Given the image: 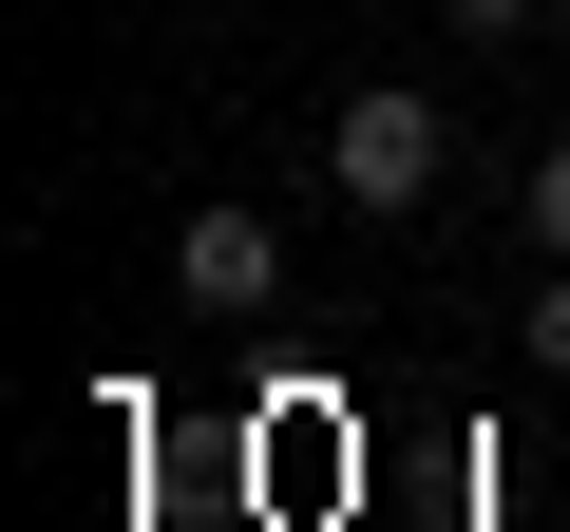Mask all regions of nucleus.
<instances>
[{"mask_svg":"<svg viewBox=\"0 0 570 532\" xmlns=\"http://www.w3.org/2000/svg\"><path fill=\"white\" fill-rule=\"evenodd\" d=\"M438 171H456V115H438L419 77H362V96L324 115V190H343L362 228H419V209H438Z\"/></svg>","mask_w":570,"mask_h":532,"instance_id":"1","label":"nucleus"},{"mask_svg":"<svg viewBox=\"0 0 570 532\" xmlns=\"http://www.w3.org/2000/svg\"><path fill=\"white\" fill-rule=\"evenodd\" d=\"M171 305L190 324H266L285 305V209H190L171 228Z\"/></svg>","mask_w":570,"mask_h":532,"instance_id":"2","label":"nucleus"},{"mask_svg":"<svg viewBox=\"0 0 570 532\" xmlns=\"http://www.w3.org/2000/svg\"><path fill=\"white\" fill-rule=\"evenodd\" d=\"M513 228H532V247H551V266H570V134H551V152H532V171H513Z\"/></svg>","mask_w":570,"mask_h":532,"instance_id":"3","label":"nucleus"},{"mask_svg":"<svg viewBox=\"0 0 570 532\" xmlns=\"http://www.w3.org/2000/svg\"><path fill=\"white\" fill-rule=\"evenodd\" d=\"M438 39H475V58L494 39H551V0H438Z\"/></svg>","mask_w":570,"mask_h":532,"instance_id":"4","label":"nucleus"},{"mask_svg":"<svg viewBox=\"0 0 570 532\" xmlns=\"http://www.w3.org/2000/svg\"><path fill=\"white\" fill-rule=\"evenodd\" d=\"M532 362H570V266H551V286H532Z\"/></svg>","mask_w":570,"mask_h":532,"instance_id":"5","label":"nucleus"},{"mask_svg":"<svg viewBox=\"0 0 570 532\" xmlns=\"http://www.w3.org/2000/svg\"><path fill=\"white\" fill-rule=\"evenodd\" d=\"M551 39H570V0H551Z\"/></svg>","mask_w":570,"mask_h":532,"instance_id":"6","label":"nucleus"}]
</instances>
